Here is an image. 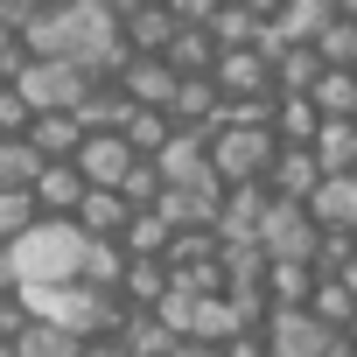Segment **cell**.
Here are the masks:
<instances>
[{"instance_id":"44dd1931","label":"cell","mask_w":357,"mask_h":357,"mask_svg":"<svg viewBox=\"0 0 357 357\" xmlns=\"http://www.w3.org/2000/svg\"><path fill=\"white\" fill-rule=\"evenodd\" d=\"M266 22H280V36L287 43H315L329 22H336V0H287L280 15H266Z\"/></svg>"},{"instance_id":"1f68e13d","label":"cell","mask_w":357,"mask_h":357,"mask_svg":"<svg viewBox=\"0 0 357 357\" xmlns=\"http://www.w3.org/2000/svg\"><path fill=\"white\" fill-rule=\"evenodd\" d=\"M168 8H175V22H218L225 0H168Z\"/></svg>"},{"instance_id":"f546056e","label":"cell","mask_w":357,"mask_h":357,"mask_svg":"<svg viewBox=\"0 0 357 357\" xmlns=\"http://www.w3.org/2000/svg\"><path fill=\"white\" fill-rule=\"evenodd\" d=\"M315 43H322V56H329L336 70H357V22H350V15H336Z\"/></svg>"},{"instance_id":"603a6c76","label":"cell","mask_w":357,"mask_h":357,"mask_svg":"<svg viewBox=\"0 0 357 357\" xmlns=\"http://www.w3.org/2000/svg\"><path fill=\"white\" fill-rule=\"evenodd\" d=\"M15 350H22V357H84V336H77V329H63V322H43V315H36V322H29V336H22Z\"/></svg>"},{"instance_id":"836d02e7","label":"cell","mask_w":357,"mask_h":357,"mask_svg":"<svg viewBox=\"0 0 357 357\" xmlns=\"http://www.w3.org/2000/svg\"><path fill=\"white\" fill-rule=\"evenodd\" d=\"M322 357H357V336H350V329H336V343H329Z\"/></svg>"},{"instance_id":"9a60e30c","label":"cell","mask_w":357,"mask_h":357,"mask_svg":"<svg viewBox=\"0 0 357 357\" xmlns=\"http://www.w3.org/2000/svg\"><path fill=\"white\" fill-rule=\"evenodd\" d=\"M77 225H84L91 238H126V225H133V197H126V190H98V183H91V197L77 204Z\"/></svg>"},{"instance_id":"277c9868","label":"cell","mask_w":357,"mask_h":357,"mask_svg":"<svg viewBox=\"0 0 357 357\" xmlns=\"http://www.w3.org/2000/svg\"><path fill=\"white\" fill-rule=\"evenodd\" d=\"M266 343H273V357H322L329 343H336V322L308 301V308H273L266 315Z\"/></svg>"},{"instance_id":"7a4b0ae2","label":"cell","mask_w":357,"mask_h":357,"mask_svg":"<svg viewBox=\"0 0 357 357\" xmlns=\"http://www.w3.org/2000/svg\"><path fill=\"white\" fill-rule=\"evenodd\" d=\"M218 175H225V190L231 183H266L273 161H280V133L273 126H218Z\"/></svg>"},{"instance_id":"52a82bcc","label":"cell","mask_w":357,"mask_h":357,"mask_svg":"<svg viewBox=\"0 0 357 357\" xmlns=\"http://www.w3.org/2000/svg\"><path fill=\"white\" fill-rule=\"evenodd\" d=\"M273 197H287V204H315V190L329 183V168H322V154L315 147H287L280 140V161H273Z\"/></svg>"},{"instance_id":"7402d4cb","label":"cell","mask_w":357,"mask_h":357,"mask_svg":"<svg viewBox=\"0 0 357 357\" xmlns=\"http://www.w3.org/2000/svg\"><path fill=\"white\" fill-rule=\"evenodd\" d=\"M315 154H322V168H329V175H350V168H357V119H322Z\"/></svg>"},{"instance_id":"4316f807","label":"cell","mask_w":357,"mask_h":357,"mask_svg":"<svg viewBox=\"0 0 357 357\" xmlns=\"http://www.w3.org/2000/svg\"><path fill=\"white\" fill-rule=\"evenodd\" d=\"M126 245H133L140 259H168V245H175V225H168L161 211H133V225H126Z\"/></svg>"},{"instance_id":"ab89813d","label":"cell","mask_w":357,"mask_h":357,"mask_svg":"<svg viewBox=\"0 0 357 357\" xmlns=\"http://www.w3.org/2000/svg\"><path fill=\"white\" fill-rule=\"evenodd\" d=\"M350 175H357V168H350Z\"/></svg>"},{"instance_id":"4fadbf2b","label":"cell","mask_w":357,"mask_h":357,"mask_svg":"<svg viewBox=\"0 0 357 357\" xmlns=\"http://www.w3.org/2000/svg\"><path fill=\"white\" fill-rule=\"evenodd\" d=\"M50 154L36 147V133H0V190H36Z\"/></svg>"},{"instance_id":"83f0119b","label":"cell","mask_w":357,"mask_h":357,"mask_svg":"<svg viewBox=\"0 0 357 357\" xmlns=\"http://www.w3.org/2000/svg\"><path fill=\"white\" fill-rule=\"evenodd\" d=\"M315 105L329 112V119H357V70H322V84H315Z\"/></svg>"},{"instance_id":"d6986e66","label":"cell","mask_w":357,"mask_h":357,"mask_svg":"<svg viewBox=\"0 0 357 357\" xmlns=\"http://www.w3.org/2000/svg\"><path fill=\"white\" fill-rule=\"evenodd\" d=\"M308 211L322 218V231H357V175H329Z\"/></svg>"},{"instance_id":"5b68a950","label":"cell","mask_w":357,"mask_h":357,"mask_svg":"<svg viewBox=\"0 0 357 357\" xmlns=\"http://www.w3.org/2000/svg\"><path fill=\"white\" fill-rule=\"evenodd\" d=\"M70 161H77V168L91 175L98 190H119L126 175H133V161H140V147H133L126 133H84V147H77Z\"/></svg>"},{"instance_id":"74e56055","label":"cell","mask_w":357,"mask_h":357,"mask_svg":"<svg viewBox=\"0 0 357 357\" xmlns=\"http://www.w3.org/2000/svg\"><path fill=\"white\" fill-rule=\"evenodd\" d=\"M245 8H259V0H245Z\"/></svg>"},{"instance_id":"7c38bea8","label":"cell","mask_w":357,"mask_h":357,"mask_svg":"<svg viewBox=\"0 0 357 357\" xmlns=\"http://www.w3.org/2000/svg\"><path fill=\"white\" fill-rule=\"evenodd\" d=\"M36 197H43L50 218H77V204L91 197V175H84L77 161H50V168H43V183H36Z\"/></svg>"},{"instance_id":"f35d334b","label":"cell","mask_w":357,"mask_h":357,"mask_svg":"<svg viewBox=\"0 0 357 357\" xmlns=\"http://www.w3.org/2000/svg\"><path fill=\"white\" fill-rule=\"evenodd\" d=\"M350 336H357V322H350Z\"/></svg>"},{"instance_id":"ffe728a7","label":"cell","mask_w":357,"mask_h":357,"mask_svg":"<svg viewBox=\"0 0 357 357\" xmlns=\"http://www.w3.org/2000/svg\"><path fill=\"white\" fill-rule=\"evenodd\" d=\"M29 133H36V147H43L50 161H70V154L84 147V133H91V126H84L77 112H36V126H29Z\"/></svg>"},{"instance_id":"5bb4252c","label":"cell","mask_w":357,"mask_h":357,"mask_svg":"<svg viewBox=\"0 0 357 357\" xmlns=\"http://www.w3.org/2000/svg\"><path fill=\"white\" fill-rule=\"evenodd\" d=\"M126 350L133 357H175V343H183V329H175L161 308H126Z\"/></svg>"},{"instance_id":"d6a6232c","label":"cell","mask_w":357,"mask_h":357,"mask_svg":"<svg viewBox=\"0 0 357 357\" xmlns=\"http://www.w3.org/2000/svg\"><path fill=\"white\" fill-rule=\"evenodd\" d=\"M84 357H133V350H126V336L112 329V336H84Z\"/></svg>"},{"instance_id":"3957f363","label":"cell","mask_w":357,"mask_h":357,"mask_svg":"<svg viewBox=\"0 0 357 357\" xmlns=\"http://www.w3.org/2000/svg\"><path fill=\"white\" fill-rule=\"evenodd\" d=\"M259 245H266L273 259H315V252H322V218H315L308 204L273 197V211H266V225H259Z\"/></svg>"},{"instance_id":"9c48e42d","label":"cell","mask_w":357,"mask_h":357,"mask_svg":"<svg viewBox=\"0 0 357 357\" xmlns=\"http://www.w3.org/2000/svg\"><path fill=\"white\" fill-rule=\"evenodd\" d=\"M266 211H273V183H231V190H225V218H218V231H225V238H259Z\"/></svg>"},{"instance_id":"8d00e7d4","label":"cell","mask_w":357,"mask_h":357,"mask_svg":"<svg viewBox=\"0 0 357 357\" xmlns=\"http://www.w3.org/2000/svg\"><path fill=\"white\" fill-rule=\"evenodd\" d=\"M43 8H70V0H43Z\"/></svg>"},{"instance_id":"e575fe53","label":"cell","mask_w":357,"mask_h":357,"mask_svg":"<svg viewBox=\"0 0 357 357\" xmlns=\"http://www.w3.org/2000/svg\"><path fill=\"white\" fill-rule=\"evenodd\" d=\"M336 15H350V22H357V0H336Z\"/></svg>"},{"instance_id":"8992f818","label":"cell","mask_w":357,"mask_h":357,"mask_svg":"<svg viewBox=\"0 0 357 357\" xmlns=\"http://www.w3.org/2000/svg\"><path fill=\"white\" fill-rule=\"evenodd\" d=\"M119 84H126L140 105H175V91H183V70H175L168 50H133V63L119 70Z\"/></svg>"},{"instance_id":"d4e9b609","label":"cell","mask_w":357,"mask_h":357,"mask_svg":"<svg viewBox=\"0 0 357 357\" xmlns=\"http://www.w3.org/2000/svg\"><path fill=\"white\" fill-rule=\"evenodd\" d=\"M175 126H183V119H175L168 105H140V112L126 119V140H133L140 154H161V147L175 140Z\"/></svg>"},{"instance_id":"e0dca14e","label":"cell","mask_w":357,"mask_h":357,"mask_svg":"<svg viewBox=\"0 0 357 357\" xmlns=\"http://www.w3.org/2000/svg\"><path fill=\"white\" fill-rule=\"evenodd\" d=\"M322 105H315V91H280V112H273V133L287 140V147H315V133H322Z\"/></svg>"},{"instance_id":"8fae6325","label":"cell","mask_w":357,"mask_h":357,"mask_svg":"<svg viewBox=\"0 0 357 357\" xmlns=\"http://www.w3.org/2000/svg\"><path fill=\"white\" fill-rule=\"evenodd\" d=\"M133 112H140V98H133L119 77H98V84H91V98L77 105V119H84L91 133H126V119H133Z\"/></svg>"},{"instance_id":"cb8c5ba5","label":"cell","mask_w":357,"mask_h":357,"mask_svg":"<svg viewBox=\"0 0 357 357\" xmlns=\"http://www.w3.org/2000/svg\"><path fill=\"white\" fill-rule=\"evenodd\" d=\"M175 29H183V22H175V8H168V0H147V8L126 22L133 50H168V43H175Z\"/></svg>"},{"instance_id":"f1b7e54d","label":"cell","mask_w":357,"mask_h":357,"mask_svg":"<svg viewBox=\"0 0 357 357\" xmlns=\"http://www.w3.org/2000/svg\"><path fill=\"white\" fill-rule=\"evenodd\" d=\"M273 112H280V91H252V98H225L218 126H273Z\"/></svg>"},{"instance_id":"4dcf8cb0","label":"cell","mask_w":357,"mask_h":357,"mask_svg":"<svg viewBox=\"0 0 357 357\" xmlns=\"http://www.w3.org/2000/svg\"><path fill=\"white\" fill-rule=\"evenodd\" d=\"M43 22V0H0V36H29Z\"/></svg>"},{"instance_id":"484cf974","label":"cell","mask_w":357,"mask_h":357,"mask_svg":"<svg viewBox=\"0 0 357 357\" xmlns=\"http://www.w3.org/2000/svg\"><path fill=\"white\" fill-rule=\"evenodd\" d=\"M50 211H43V197L36 190H0V245L8 238H22V231H36Z\"/></svg>"},{"instance_id":"2e32d148","label":"cell","mask_w":357,"mask_h":357,"mask_svg":"<svg viewBox=\"0 0 357 357\" xmlns=\"http://www.w3.org/2000/svg\"><path fill=\"white\" fill-rule=\"evenodd\" d=\"M315 287H322V266H315V259H273V266H266V294H273V308H308Z\"/></svg>"},{"instance_id":"6da1fadb","label":"cell","mask_w":357,"mask_h":357,"mask_svg":"<svg viewBox=\"0 0 357 357\" xmlns=\"http://www.w3.org/2000/svg\"><path fill=\"white\" fill-rule=\"evenodd\" d=\"M84 252L91 231L77 218H43L36 231L0 245V287H56V280H84Z\"/></svg>"},{"instance_id":"ba28073f","label":"cell","mask_w":357,"mask_h":357,"mask_svg":"<svg viewBox=\"0 0 357 357\" xmlns=\"http://www.w3.org/2000/svg\"><path fill=\"white\" fill-rule=\"evenodd\" d=\"M218 84H225L231 98H252V91H280V77H273V56H266L259 43H245V50H225V56H218Z\"/></svg>"},{"instance_id":"ac0fdd59","label":"cell","mask_w":357,"mask_h":357,"mask_svg":"<svg viewBox=\"0 0 357 357\" xmlns=\"http://www.w3.org/2000/svg\"><path fill=\"white\" fill-rule=\"evenodd\" d=\"M322 70H329L322 43H287V50L273 56V77H280V91H315V84H322Z\"/></svg>"},{"instance_id":"30bf717a","label":"cell","mask_w":357,"mask_h":357,"mask_svg":"<svg viewBox=\"0 0 357 357\" xmlns=\"http://www.w3.org/2000/svg\"><path fill=\"white\" fill-rule=\"evenodd\" d=\"M225 84H218V70H197V77H183V91H175V119H183V126H211L218 133V119H225Z\"/></svg>"},{"instance_id":"d590c367","label":"cell","mask_w":357,"mask_h":357,"mask_svg":"<svg viewBox=\"0 0 357 357\" xmlns=\"http://www.w3.org/2000/svg\"><path fill=\"white\" fill-rule=\"evenodd\" d=\"M343 280H350V287H357V259H350V266H343Z\"/></svg>"}]
</instances>
